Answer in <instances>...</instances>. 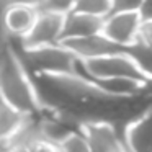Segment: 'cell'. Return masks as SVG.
I'll list each match as a JSON object with an SVG mask.
<instances>
[{
  "mask_svg": "<svg viewBox=\"0 0 152 152\" xmlns=\"http://www.w3.org/2000/svg\"><path fill=\"white\" fill-rule=\"evenodd\" d=\"M0 96L23 115H39L44 110L36 82L25 66L21 54L8 39L5 51L0 56Z\"/></svg>",
  "mask_w": 152,
  "mask_h": 152,
  "instance_id": "cell-1",
  "label": "cell"
},
{
  "mask_svg": "<svg viewBox=\"0 0 152 152\" xmlns=\"http://www.w3.org/2000/svg\"><path fill=\"white\" fill-rule=\"evenodd\" d=\"M75 74L87 79H131L137 82H151L128 53L108 54L87 61L77 59Z\"/></svg>",
  "mask_w": 152,
  "mask_h": 152,
  "instance_id": "cell-2",
  "label": "cell"
},
{
  "mask_svg": "<svg viewBox=\"0 0 152 152\" xmlns=\"http://www.w3.org/2000/svg\"><path fill=\"white\" fill-rule=\"evenodd\" d=\"M20 54L25 66L33 70L36 75L75 74L77 57L61 43L33 48V49H21Z\"/></svg>",
  "mask_w": 152,
  "mask_h": 152,
  "instance_id": "cell-3",
  "label": "cell"
},
{
  "mask_svg": "<svg viewBox=\"0 0 152 152\" xmlns=\"http://www.w3.org/2000/svg\"><path fill=\"white\" fill-rule=\"evenodd\" d=\"M62 25L64 15L38 10V17L34 20L33 28L26 36L18 41V44L21 49H33V48L48 46V44H57L61 43V36H62Z\"/></svg>",
  "mask_w": 152,
  "mask_h": 152,
  "instance_id": "cell-4",
  "label": "cell"
},
{
  "mask_svg": "<svg viewBox=\"0 0 152 152\" xmlns=\"http://www.w3.org/2000/svg\"><path fill=\"white\" fill-rule=\"evenodd\" d=\"M141 25L137 12H116L103 18L102 34L118 46L128 48L137 41V31Z\"/></svg>",
  "mask_w": 152,
  "mask_h": 152,
  "instance_id": "cell-5",
  "label": "cell"
},
{
  "mask_svg": "<svg viewBox=\"0 0 152 152\" xmlns=\"http://www.w3.org/2000/svg\"><path fill=\"white\" fill-rule=\"evenodd\" d=\"M61 44H62L64 48H67V49L80 61L95 59V57L108 56V54H116V53H126V48L118 46L116 43H113L108 38H105L102 33L90 34V36H83V38L62 39Z\"/></svg>",
  "mask_w": 152,
  "mask_h": 152,
  "instance_id": "cell-6",
  "label": "cell"
},
{
  "mask_svg": "<svg viewBox=\"0 0 152 152\" xmlns=\"http://www.w3.org/2000/svg\"><path fill=\"white\" fill-rule=\"evenodd\" d=\"M80 131L87 137L90 152H128L118 139L111 121L90 119L80 124Z\"/></svg>",
  "mask_w": 152,
  "mask_h": 152,
  "instance_id": "cell-7",
  "label": "cell"
},
{
  "mask_svg": "<svg viewBox=\"0 0 152 152\" xmlns=\"http://www.w3.org/2000/svg\"><path fill=\"white\" fill-rule=\"evenodd\" d=\"M124 145L128 152H152V106L128 121Z\"/></svg>",
  "mask_w": 152,
  "mask_h": 152,
  "instance_id": "cell-8",
  "label": "cell"
},
{
  "mask_svg": "<svg viewBox=\"0 0 152 152\" xmlns=\"http://www.w3.org/2000/svg\"><path fill=\"white\" fill-rule=\"evenodd\" d=\"M38 17V8L25 5H5L2 13V26L10 39L20 41L33 28Z\"/></svg>",
  "mask_w": 152,
  "mask_h": 152,
  "instance_id": "cell-9",
  "label": "cell"
},
{
  "mask_svg": "<svg viewBox=\"0 0 152 152\" xmlns=\"http://www.w3.org/2000/svg\"><path fill=\"white\" fill-rule=\"evenodd\" d=\"M102 25H103V18L90 17V15L77 13V12H69L67 15H64L61 41L102 33Z\"/></svg>",
  "mask_w": 152,
  "mask_h": 152,
  "instance_id": "cell-10",
  "label": "cell"
},
{
  "mask_svg": "<svg viewBox=\"0 0 152 152\" xmlns=\"http://www.w3.org/2000/svg\"><path fill=\"white\" fill-rule=\"evenodd\" d=\"M28 115H23L17 108L0 96V141H8L17 132Z\"/></svg>",
  "mask_w": 152,
  "mask_h": 152,
  "instance_id": "cell-11",
  "label": "cell"
},
{
  "mask_svg": "<svg viewBox=\"0 0 152 152\" xmlns=\"http://www.w3.org/2000/svg\"><path fill=\"white\" fill-rule=\"evenodd\" d=\"M72 12L105 18L111 13V0H75Z\"/></svg>",
  "mask_w": 152,
  "mask_h": 152,
  "instance_id": "cell-12",
  "label": "cell"
},
{
  "mask_svg": "<svg viewBox=\"0 0 152 152\" xmlns=\"http://www.w3.org/2000/svg\"><path fill=\"white\" fill-rule=\"evenodd\" d=\"M126 53L132 57V61L137 64V67L142 70V74L152 82V48L134 43L126 48Z\"/></svg>",
  "mask_w": 152,
  "mask_h": 152,
  "instance_id": "cell-13",
  "label": "cell"
},
{
  "mask_svg": "<svg viewBox=\"0 0 152 152\" xmlns=\"http://www.w3.org/2000/svg\"><path fill=\"white\" fill-rule=\"evenodd\" d=\"M59 152H90V145L87 137L80 129L69 132L62 141L57 144Z\"/></svg>",
  "mask_w": 152,
  "mask_h": 152,
  "instance_id": "cell-14",
  "label": "cell"
},
{
  "mask_svg": "<svg viewBox=\"0 0 152 152\" xmlns=\"http://www.w3.org/2000/svg\"><path fill=\"white\" fill-rule=\"evenodd\" d=\"M75 0H43V4L39 5L38 10L43 12H53V13L59 15H67L69 12H72Z\"/></svg>",
  "mask_w": 152,
  "mask_h": 152,
  "instance_id": "cell-15",
  "label": "cell"
},
{
  "mask_svg": "<svg viewBox=\"0 0 152 152\" xmlns=\"http://www.w3.org/2000/svg\"><path fill=\"white\" fill-rule=\"evenodd\" d=\"M142 0H111V13L116 12H137Z\"/></svg>",
  "mask_w": 152,
  "mask_h": 152,
  "instance_id": "cell-16",
  "label": "cell"
},
{
  "mask_svg": "<svg viewBox=\"0 0 152 152\" xmlns=\"http://www.w3.org/2000/svg\"><path fill=\"white\" fill-rule=\"evenodd\" d=\"M142 46L152 48V21H141L137 31V41Z\"/></svg>",
  "mask_w": 152,
  "mask_h": 152,
  "instance_id": "cell-17",
  "label": "cell"
},
{
  "mask_svg": "<svg viewBox=\"0 0 152 152\" xmlns=\"http://www.w3.org/2000/svg\"><path fill=\"white\" fill-rule=\"evenodd\" d=\"M137 15L141 21H152V0H142Z\"/></svg>",
  "mask_w": 152,
  "mask_h": 152,
  "instance_id": "cell-18",
  "label": "cell"
},
{
  "mask_svg": "<svg viewBox=\"0 0 152 152\" xmlns=\"http://www.w3.org/2000/svg\"><path fill=\"white\" fill-rule=\"evenodd\" d=\"M31 152H59L56 144H51V142H38V144L31 145Z\"/></svg>",
  "mask_w": 152,
  "mask_h": 152,
  "instance_id": "cell-19",
  "label": "cell"
},
{
  "mask_svg": "<svg viewBox=\"0 0 152 152\" xmlns=\"http://www.w3.org/2000/svg\"><path fill=\"white\" fill-rule=\"evenodd\" d=\"M5 5H25V7H33L39 8V5L43 4V0H4Z\"/></svg>",
  "mask_w": 152,
  "mask_h": 152,
  "instance_id": "cell-20",
  "label": "cell"
},
{
  "mask_svg": "<svg viewBox=\"0 0 152 152\" xmlns=\"http://www.w3.org/2000/svg\"><path fill=\"white\" fill-rule=\"evenodd\" d=\"M8 152H31V149L23 147V145H12V147H8Z\"/></svg>",
  "mask_w": 152,
  "mask_h": 152,
  "instance_id": "cell-21",
  "label": "cell"
},
{
  "mask_svg": "<svg viewBox=\"0 0 152 152\" xmlns=\"http://www.w3.org/2000/svg\"><path fill=\"white\" fill-rule=\"evenodd\" d=\"M0 152H8V141H0Z\"/></svg>",
  "mask_w": 152,
  "mask_h": 152,
  "instance_id": "cell-22",
  "label": "cell"
}]
</instances>
